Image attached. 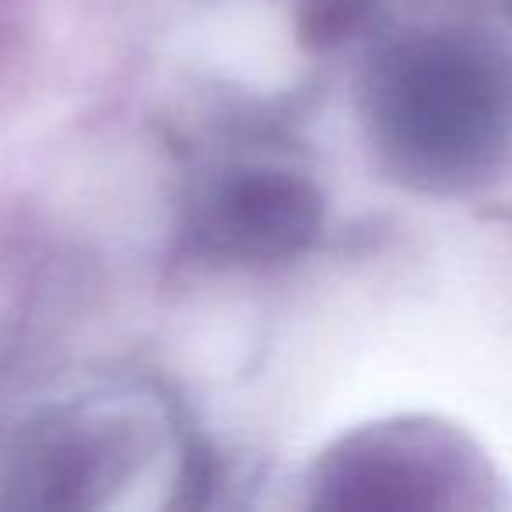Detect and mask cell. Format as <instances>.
I'll use <instances>...</instances> for the list:
<instances>
[{
  "label": "cell",
  "instance_id": "1",
  "mask_svg": "<svg viewBox=\"0 0 512 512\" xmlns=\"http://www.w3.org/2000/svg\"><path fill=\"white\" fill-rule=\"evenodd\" d=\"M390 172L463 193L512 169V53L474 32H414L379 53L365 88Z\"/></svg>",
  "mask_w": 512,
  "mask_h": 512
},
{
  "label": "cell",
  "instance_id": "2",
  "mask_svg": "<svg viewBox=\"0 0 512 512\" xmlns=\"http://www.w3.org/2000/svg\"><path fill=\"white\" fill-rule=\"evenodd\" d=\"M323 509H467L488 505L481 449L435 418H393L344 435L313 474Z\"/></svg>",
  "mask_w": 512,
  "mask_h": 512
},
{
  "label": "cell",
  "instance_id": "3",
  "mask_svg": "<svg viewBox=\"0 0 512 512\" xmlns=\"http://www.w3.org/2000/svg\"><path fill=\"white\" fill-rule=\"evenodd\" d=\"M323 225V197L306 176L242 169L221 176L197 211V239L228 260H285L309 246Z\"/></svg>",
  "mask_w": 512,
  "mask_h": 512
},
{
  "label": "cell",
  "instance_id": "4",
  "mask_svg": "<svg viewBox=\"0 0 512 512\" xmlns=\"http://www.w3.org/2000/svg\"><path fill=\"white\" fill-rule=\"evenodd\" d=\"M123 446L102 428L74 425L36 442L25 456V502L36 505H88L123 460Z\"/></svg>",
  "mask_w": 512,
  "mask_h": 512
},
{
  "label": "cell",
  "instance_id": "5",
  "mask_svg": "<svg viewBox=\"0 0 512 512\" xmlns=\"http://www.w3.org/2000/svg\"><path fill=\"white\" fill-rule=\"evenodd\" d=\"M376 11V0H306L302 8V43L306 46H334L351 39L369 15Z\"/></svg>",
  "mask_w": 512,
  "mask_h": 512
}]
</instances>
